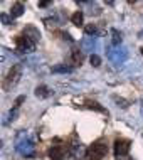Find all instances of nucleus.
Returning a JSON list of instances; mask_svg holds the SVG:
<instances>
[{
    "label": "nucleus",
    "instance_id": "nucleus-1",
    "mask_svg": "<svg viewBox=\"0 0 143 160\" xmlns=\"http://www.w3.org/2000/svg\"><path fill=\"white\" fill-rule=\"evenodd\" d=\"M108 153V145L103 142H96L86 150V160H103Z\"/></svg>",
    "mask_w": 143,
    "mask_h": 160
},
{
    "label": "nucleus",
    "instance_id": "nucleus-2",
    "mask_svg": "<svg viewBox=\"0 0 143 160\" xmlns=\"http://www.w3.org/2000/svg\"><path fill=\"white\" fill-rule=\"evenodd\" d=\"M20 74H22V66H20V64H14V66L10 68V71H8L7 78L3 79V89L8 91L10 88H14V86L19 83Z\"/></svg>",
    "mask_w": 143,
    "mask_h": 160
},
{
    "label": "nucleus",
    "instance_id": "nucleus-3",
    "mask_svg": "<svg viewBox=\"0 0 143 160\" xmlns=\"http://www.w3.org/2000/svg\"><path fill=\"white\" fill-rule=\"evenodd\" d=\"M15 46H17V51H19L20 54H24V52H32V51L36 49V42H34L32 39H29L25 34L15 37Z\"/></svg>",
    "mask_w": 143,
    "mask_h": 160
},
{
    "label": "nucleus",
    "instance_id": "nucleus-4",
    "mask_svg": "<svg viewBox=\"0 0 143 160\" xmlns=\"http://www.w3.org/2000/svg\"><path fill=\"white\" fill-rule=\"evenodd\" d=\"M130 148H131V140H128V138H118V140H115L113 153H115L116 158H120V157L128 155L130 153Z\"/></svg>",
    "mask_w": 143,
    "mask_h": 160
},
{
    "label": "nucleus",
    "instance_id": "nucleus-5",
    "mask_svg": "<svg viewBox=\"0 0 143 160\" xmlns=\"http://www.w3.org/2000/svg\"><path fill=\"white\" fill-rule=\"evenodd\" d=\"M49 158H51V160H64V150H62V147H59V145L51 147V150H49Z\"/></svg>",
    "mask_w": 143,
    "mask_h": 160
},
{
    "label": "nucleus",
    "instance_id": "nucleus-6",
    "mask_svg": "<svg viewBox=\"0 0 143 160\" xmlns=\"http://www.w3.org/2000/svg\"><path fill=\"white\" fill-rule=\"evenodd\" d=\"M24 10H25L24 3H22V2H15L14 5L10 7V17H12V19H15V17H20V15L24 14Z\"/></svg>",
    "mask_w": 143,
    "mask_h": 160
},
{
    "label": "nucleus",
    "instance_id": "nucleus-7",
    "mask_svg": "<svg viewBox=\"0 0 143 160\" xmlns=\"http://www.w3.org/2000/svg\"><path fill=\"white\" fill-rule=\"evenodd\" d=\"M71 22L76 25V27H81L83 25V22H84V14L81 10H77V12H74V14L71 15Z\"/></svg>",
    "mask_w": 143,
    "mask_h": 160
},
{
    "label": "nucleus",
    "instance_id": "nucleus-8",
    "mask_svg": "<svg viewBox=\"0 0 143 160\" xmlns=\"http://www.w3.org/2000/svg\"><path fill=\"white\" fill-rule=\"evenodd\" d=\"M71 61L76 64V66H81L83 64V61H84V54L81 52V51H77V49H74L71 52Z\"/></svg>",
    "mask_w": 143,
    "mask_h": 160
},
{
    "label": "nucleus",
    "instance_id": "nucleus-9",
    "mask_svg": "<svg viewBox=\"0 0 143 160\" xmlns=\"http://www.w3.org/2000/svg\"><path fill=\"white\" fill-rule=\"evenodd\" d=\"M36 96L37 98H41V99H44V98H49L51 96V89L47 88V86H37L36 88Z\"/></svg>",
    "mask_w": 143,
    "mask_h": 160
},
{
    "label": "nucleus",
    "instance_id": "nucleus-10",
    "mask_svg": "<svg viewBox=\"0 0 143 160\" xmlns=\"http://www.w3.org/2000/svg\"><path fill=\"white\" fill-rule=\"evenodd\" d=\"M86 108H89V110H96V111H99V113H106V115H108V111H106L101 105H99L98 101H91V99H86Z\"/></svg>",
    "mask_w": 143,
    "mask_h": 160
},
{
    "label": "nucleus",
    "instance_id": "nucleus-11",
    "mask_svg": "<svg viewBox=\"0 0 143 160\" xmlns=\"http://www.w3.org/2000/svg\"><path fill=\"white\" fill-rule=\"evenodd\" d=\"M89 62L93 64L94 68H99V66H101V58H99L98 54H91V58H89Z\"/></svg>",
    "mask_w": 143,
    "mask_h": 160
},
{
    "label": "nucleus",
    "instance_id": "nucleus-12",
    "mask_svg": "<svg viewBox=\"0 0 143 160\" xmlns=\"http://www.w3.org/2000/svg\"><path fill=\"white\" fill-rule=\"evenodd\" d=\"M84 32L88 34V36H94V34L98 32V29H96V25H94V24H89V25H86V27H84Z\"/></svg>",
    "mask_w": 143,
    "mask_h": 160
},
{
    "label": "nucleus",
    "instance_id": "nucleus-13",
    "mask_svg": "<svg viewBox=\"0 0 143 160\" xmlns=\"http://www.w3.org/2000/svg\"><path fill=\"white\" fill-rule=\"evenodd\" d=\"M111 34H113V44H120L121 42V34L116 31V29H111Z\"/></svg>",
    "mask_w": 143,
    "mask_h": 160
},
{
    "label": "nucleus",
    "instance_id": "nucleus-14",
    "mask_svg": "<svg viewBox=\"0 0 143 160\" xmlns=\"http://www.w3.org/2000/svg\"><path fill=\"white\" fill-rule=\"evenodd\" d=\"M72 69L71 68H67V66H56L52 68V72H71Z\"/></svg>",
    "mask_w": 143,
    "mask_h": 160
},
{
    "label": "nucleus",
    "instance_id": "nucleus-15",
    "mask_svg": "<svg viewBox=\"0 0 143 160\" xmlns=\"http://www.w3.org/2000/svg\"><path fill=\"white\" fill-rule=\"evenodd\" d=\"M24 101H25V96H19V98L15 99V105H14V108H19V106H20V103H24Z\"/></svg>",
    "mask_w": 143,
    "mask_h": 160
},
{
    "label": "nucleus",
    "instance_id": "nucleus-16",
    "mask_svg": "<svg viewBox=\"0 0 143 160\" xmlns=\"http://www.w3.org/2000/svg\"><path fill=\"white\" fill-rule=\"evenodd\" d=\"M51 5V2L49 0H44V2H39V7H49Z\"/></svg>",
    "mask_w": 143,
    "mask_h": 160
},
{
    "label": "nucleus",
    "instance_id": "nucleus-17",
    "mask_svg": "<svg viewBox=\"0 0 143 160\" xmlns=\"http://www.w3.org/2000/svg\"><path fill=\"white\" fill-rule=\"evenodd\" d=\"M141 54H143V47H141Z\"/></svg>",
    "mask_w": 143,
    "mask_h": 160
}]
</instances>
